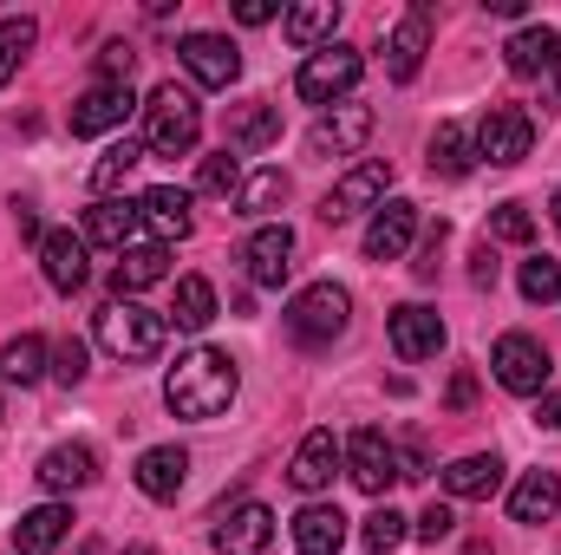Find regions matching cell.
Masks as SVG:
<instances>
[{"mask_svg": "<svg viewBox=\"0 0 561 555\" xmlns=\"http://www.w3.org/2000/svg\"><path fill=\"white\" fill-rule=\"evenodd\" d=\"M236 393H242V373H236V360H229L222 347H190V353L163 373V406L176 418H190V424L222 418L236 406Z\"/></svg>", "mask_w": 561, "mask_h": 555, "instance_id": "6da1fadb", "label": "cell"}, {"mask_svg": "<svg viewBox=\"0 0 561 555\" xmlns=\"http://www.w3.org/2000/svg\"><path fill=\"white\" fill-rule=\"evenodd\" d=\"M196 138H203V105H196V92H183L176 79L157 86L150 105H144V157H190Z\"/></svg>", "mask_w": 561, "mask_h": 555, "instance_id": "7a4b0ae2", "label": "cell"}, {"mask_svg": "<svg viewBox=\"0 0 561 555\" xmlns=\"http://www.w3.org/2000/svg\"><path fill=\"white\" fill-rule=\"evenodd\" d=\"M92 333H99V347H105L112 360L138 366V360H157V353H163L170 314H150V307H138V301H112V307H99Z\"/></svg>", "mask_w": 561, "mask_h": 555, "instance_id": "3957f363", "label": "cell"}, {"mask_svg": "<svg viewBox=\"0 0 561 555\" xmlns=\"http://www.w3.org/2000/svg\"><path fill=\"white\" fill-rule=\"evenodd\" d=\"M346 320H353V294L340 281H313V287H300L287 301V333L300 347H333L346 333Z\"/></svg>", "mask_w": 561, "mask_h": 555, "instance_id": "277c9868", "label": "cell"}, {"mask_svg": "<svg viewBox=\"0 0 561 555\" xmlns=\"http://www.w3.org/2000/svg\"><path fill=\"white\" fill-rule=\"evenodd\" d=\"M359 72H366L359 46H340V39H333V46H320V53H307V59H300L294 92H300L307 105H340V99H353Z\"/></svg>", "mask_w": 561, "mask_h": 555, "instance_id": "5b68a950", "label": "cell"}, {"mask_svg": "<svg viewBox=\"0 0 561 555\" xmlns=\"http://www.w3.org/2000/svg\"><path fill=\"white\" fill-rule=\"evenodd\" d=\"M490 373H496L503 393H516V399H542L549 380H556V360H549V347H542L536 333H503L496 353H490Z\"/></svg>", "mask_w": 561, "mask_h": 555, "instance_id": "8992f818", "label": "cell"}, {"mask_svg": "<svg viewBox=\"0 0 561 555\" xmlns=\"http://www.w3.org/2000/svg\"><path fill=\"white\" fill-rule=\"evenodd\" d=\"M536 150V118L523 105H490L483 125H477V157L496 163V170H516L523 157Z\"/></svg>", "mask_w": 561, "mask_h": 555, "instance_id": "52a82bcc", "label": "cell"}, {"mask_svg": "<svg viewBox=\"0 0 561 555\" xmlns=\"http://www.w3.org/2000/svg\"><path fill=\"white\" fill-rule=\"evenodd\" d=\"M386 190H392V163H386V157H366V163H353V170L327 190L320 216H327V223H346V216H359V209H379Z\"/></svg>", "mask_w": 561, "mask_h": 555, "instance_id": "ba28073f", "label": "cell"}, {"mask_svg": "<svg viewBox=\"0 0 561 555\" xmlns=\"http://www.w3.org/2000/svg\"><path fill=\"white\" fill-rule=\"evenodd\" d=\"M340 464H346V477H353L366 497H386V484L399 477V444H392L379 424H359V431L346 438V457H340Z\"/></svg>", "mask_w": 561, "mask_h": 555, "instance_id": "9c48e42d", "label": "cell"}, {"mask_svg": "<svg viewBox=\"0 0 561 555\" xmlns=\"http://www.w3.org/2000/svg\"><path fill=\"white\" fill-rule=\"evenodd\" d=\"M366 138H373V105H359V99H340V105H327V112L313 118L307 150H313V157H353Z\"/></svg>", "mask_w": 561, "mask_h": 555, "instance_id": "30bf717a", "label": "cell"}, {"mask_svg": "<svg viewBox=\"0 0 561 555\" xmlns=\"http://www.w3.org/2000/svg\"><path fill=\"white\" fill-rule=\"evenodd\" d=\"M176 59H183V72H190L196 86H209V92H222V86L242 79V53H236V39H222V33H183Z\"/></svg>", "mask_w": 561, "mask_h": 555, "instance_id": "8fae6325", "label": "cell"}, {"mask_svg": "<svg viewBox=\"0 0 561 555\" xmlns=\"http://www.w3.org/2000/svg\"><path fill=\"white\" fill-rule=\"evenodd\" d=\"M131 86H92L72 99V138H105V132H125L131 118Z\"/></svg>", "mask_w": 561, "mask_h": 555, "instance_id": "7c38bea8", "label": "cell"}, {"mask_svg": "<svg viewBox=\"0 0 561 555\" xmlns=\"http://www.w3.org/2000/svg\"><path fill=\"white\" fill-rule=\"evenodd\" d=\"M242 269L255 287H280L287 269H294V229L287 223H262L249 242H242Z\"/></svg>", "mask_w": 561, "mask_h": 555, "instance_id": "4fadbf2b", "label": "cell"}, {"mask_svg": "<svg viewBox=\"0 0 561 555\" xmlns=\"http://www.w3.org/2000/svg\"><path fill=\"white\" fill-rule=\"evenodd\" d=\"M412 236H419V203L392 196V203H379L373 223H366V256H373V262H399V256L412 249Z\"/></svg>", "mask_w": 561, "mask_h": 555, "instance_id": "5bb4252c", "label": "cell"}, {"mask_svg": "<svg viewBox=\"0 0 561 555\" xmlns=\"http://www.w3.org/2000/svg\"><path fill=\"white\" fill-rule=\"evenodd\" d=\"M386 333H392V353H399V360H437V347H444V320H437V307H419V301L392 307Z\"/></svg>", "mask_w": 561, "mask_h": 555, "instance_id": "9a60e30c", "label": "cell"}, {"mask_svg": "<svg viewBox=\"0 0 561 555\" xmlns=\"http://www.w3.org/2000/svg\"><path fill=\"white\" fill-rule=\"evenodd\" d=\"M424 53H431V7H412L392 33H386V72L399 79V86H412L424 66Z\"/></svg>", "mask_w": 561, "mask_h": 555, "instance_id": "2e32d148", "label": "cell"}, {"mask_svg": "<svg viewBox=\"0 0 561 555\" xmlns=\"http://www.w3.org/2000/svg\"><path fill=\"white\" fill-rule=\"evenodd\" d=\"M340 457H346V451H340V438L320 424V431H307V438H300V451H294V464H287V484L313 497V490H327V484H333Z\"/></svg>", "mask_w": 561, "mask_h": 555, "instance_id": "e0dca14e", "label": "cell"}, {"mask_svg": "<svg viewBox=\"0 0 561 555\" xmlns=\"http://www.w3.org/2000/svg\"><path fill=\"white\" fill-rule=\"evenodd\" d=\"M268 543H275V510L268 503H242L216 530V555H268Z\"/></svg>", "mask_w": 561, "mask_h": 555, "instance_id": "ac0fdd59", "label": "cell"}, {"mask_svg": "<svg viewBox=\"0 0 561 555\" xmlns=\"http://www.w3.org/2000/svg\"><path fill=\"white\" fill-rule=\"evenodd\" d=\"M39 269H46V281H53L59 294H79V287L92 281V262H85V236H72V229H53V236L39 242Z\"/></svg>", "mask_w": 561, "mask_h": 555, "instance_id": "d6986e66", "label": "cell"}, {"mask_svg": "<svg viewBox=\"0 0 561 555\" xmlns=\"http://www.w3.org/2000/svg\"><path fill=\"white\" fill-rule=\"evenodd\" d=\"M138 216L157 229V242H163V249H170V242H183V236L196 229V216H190V190H176V183L144 190V196H138Z\"/></svg>", "mask_w": 561, "mask_h": 555, "instance_id": "ffe728a7", "label": "cell"}, {"mask_svg": "<svg viewBox=\"0 0 561 555\" xmlns=\"http://www.w3.org/2000/svg\"><path fill=\"white\" fill-rule=\"evenodd\" d=\"M138 229H144V216H138V203H118V196H105V203H92L85 209V249L99 242V249H131L138 242Z\"/></svg>", "mask_w": 561, "mask_h": 555, "instance_id": "44dd1931", "label": "cell"}, {"mask_svg": "<svg viewBox=\"0 0 561 555\" xmlns=\"http://www.w3.org/2000/svg\"><path fill=\"white\" fill-rule=\"evenodd\" d=\"M131 477H138V490L150 497V503H170V497L183 490V477H190V451H176V444H150Z\"/></svg>", "mask_w": 561, "mask_h": 555, "instance_id": "7402d4cb", "label": "cell"}, {"mask_svg": "<svg viewBox=\"0 0 561 555\" xmlns=\"http://www.w3.org/2000/svg\"><path fill=\"white\" fill-rule=\"evenodd\" d=\"M33 477H39L53 497H59V490H85V484L99 477V451H92V444H53Z\"/></svg>", "mask_w": 561, "mask_h": 555, "instance_id": "603a6c76", "label": "cell"}, {"mask_svg": "<svg viewBox=\"0 0 561 555\" xmlns=\"http://www.w3.org/2000/svg\"><path fill=\"white\" fill-rule=\"evenodd\" d=\"M170 275V249L163 242H131L118 262H112V287H118V301H131L144 287H157V281Z\"/></svg>", "mask_w": 561, "mask_h": 555, "instance_id": "cb8c5ba5", "label": "cell"}, {"mask_svg": "<svg viewBox=\"0 0 561 555\" xmlns=\"http://www.w3.org/2000/svg\"><path fill=\"white\" fill-rule=\"evenodd\" d=\"M66 536H72V510L66 503H39V510H26L13 523V550L20 555H53Z\"/></svg>", "mask_w": 561, "mask_h": 555, "instance_id": "d4e9b609", "label": "cell"}, {"mask_svg": "<svg viewBox=\"0 0 561 555\" xmlns=\"http://www.w3.org/2000/svg\"><path fill=\"white\" fill-rule=\"evenodd\" d=\"M496 484H503V457H496V451H470V457H457V464L444 471V497H457V503L496 497Z\"/></svg>", "mask_w": 561, "mask_h": 555, "instance_id": "484cf974", "label": "cell"}, {"mask_svg": "<svg viewBox=\"0 0 561 555\" xmlns=\"http://www.w3.org/2000/svg\"><path fill=\"white\" fill-rule=\"evenodd\" d=\"M340 543H346V517L333 503H307L294 517V555H340Z\"/></svg>", "mask_w": 561, "mask_h": 555, "instance_id": "4316f807", "label": "cell"}, {"mask_svg": "<svg viewBox=\"0 0 561 555\" xmlns=\"http://www.w3.org/2000/svg\"><path fill=\"white\" fill-rule=\"evenodd\" d=\"M280 138V112L268 99H249V105H236L229 112V150L242 157V150H268Z\"/></svg>", "mask_w": 561, "mask_h": 555, "instance_id": "83f0119b", "label": "cell"}, {"mask_svg": "<svg viewBox=\"0 0 561 555\" xmlns=\"http://www.w3.org/2000/svg\"><path fill=\"white\" fill-rule=\"evenodd\" d=\"M561 510V477L556 471H529L516 490H510V517L516 523H549Z\"/></svg>", "mask_w": 561, "mask_h": 555, "instance_id": "f1b7e54d", "label": "cell"}, {"mask_svg": "<svg viewBox=\"0 0 561 555\" xmlns=\"http://www.w3.org/2000/svg\"><path fill=\"white\" fill-rule=\"evenodd\" d=\"M287 39L300 46V53H320V46H333V26H340V7L333 0H307V7H294L287 20Z\"/></svg>", "mask_w": 561, "mask_h": 555, "instance_id": "f546056e", "label": "cell"}, {"mask_svg": "<svg viewBox=\"0 0 561 555\" xmlns=\"http://www.w3.org/2000/svg\"><path fill=\"white\" fill-rule=\"evenodd\" d=\"M556 33L549 26H523V33H510V46H503V59H510V72L516 79H536V72H549L556 66Z\"/></svg>", "mask_w": 561, "mask_h": 555, "instance_id": "4dcf8cb0", "label": "cell"}, {"mask_svg": "<svg viewBox=\"0 0 561 555\" xmlns=\"http://www.w3.org/2000/svg\"><path fill=\"white\" fill-rule=\"evenodd\" d=\"M470 163H477V138L444 118V125L431 132V177H450V183H457V177H470Z\"/></svg>", "mask_w": 561, "mask_h": 555, "instance_id": "1f68e13d", "label": "cell"}, {"mask_svg": "<svg viewBox=\"0 0 561 555\" xmlns=\"http://www.w3.org/2000/svg\"><path fill=\"white\" fill-rule=\"evenodd\" d=\"M170 320L183 327V333H203L209 320H216V287L203 275H183L176 281V307H170Z\"/></svg>", "mask_w": 561, "mask_h": 555, "instance_id": "d6a6232c", "label": "cell"}, {"mask_svg": "<svg viewBox=\"0 0 561 555\" xmlns=\"http://www.w3.org/2000/svg\"><path fill=\"white\" fill-rule=\"evenodd\" d=\"M39 373H46V340L39 333H20V340L0 347V380L7 386H33Z\"/></svg>", "mask_w": 561, "mask_h": 555, "instance_id": "836d02e7", "label": "cell"}, {"mask_svg": "<svg viewBox=\"0 0 561 555\" xmlns=\"http://www.w3.org/2000/svg\"><path fill=\"white\" fill-rule=\"evenodd\" d=\"M138 163H144V138H118V144H105V157L92 163V190H99V203H105V196H112V190H118V183H125V177H131Z\"/></svg>", "mask_w": 561, "mask_h": 555, "instance_id": "e575fe53", "label": "cell"}, {"mask_svg": "<svg viewBox=\"0 0 561 555\" xmlns=\"http://www.w3.org/2000/svg\"><path fill=\"white\" fill-rule=\"evenodd\" d=\"M275 203H287V177H280V170H255V177H242V190H236V216H268Z\"/></svg>", "mask_w": 561, "mask_h": 555, "instance_id": "d590c367", "label": "cell"}, {"mask_svg": "<svg viewBox=\"0 0 561 555\" xmlns=\"http://www.w3.org/2000/svg\"><path fill=\"white\" fill-rule=\"evenodd\" d=\"M196 190H209V196H236L242 190V157L222 144V150H209L203 163H196Z\"/></svg>", "mask_w": 561, "mask_h": 555, "instance_id": "8d00e7d4", "label": "cell"}, {"mask_svg": "<svg viewBox=\"0 0 561 555\" xmlns=\"http://www.w3.org/2000/svg\"><path fill=\"white\" fill-rule=\"evenodd\" d=\"M33 39H39V26L26 20V13H13V20H0V86L20 72V59L33 53Z\"/></svg>", "mask_w": 561, "mask_h": 555, "instance_id": "74e56055", "label": "cell"}, {"mask_svg": "<svg viewBox=\"0 0 561 555\" xmlns=\"http://www.w3.org/2000/svg\"><path fill=\"white\" fill-rule=\"evenodd\" d=\"M523 301H529V307L561 301V262L556 256H529V262H523Z\"/></svg>", "mask_w": 561, "mask_h": 555, "instance_id": "f35d334b", "label": "cell"}, {"mask_svg": "<svg viewBox=\"0 0 561 555\" xmlns=\"http://www.w3.org/2000/svg\"><path fill=\"white\" fill-rule=\"evenodd\" d=\"M359 536H366V550H373V555H392L399 543H405V536H412V523H405L399 510H373Z\"/></svg>", "mask_w": 561, "mask_h": 555, "instance_id": "ab89813d", "label": "cell"}, {"mask_svg": "<svg viewBox=\"0 0 561 555\" xmlns=\"http://www.w3.org/2000/svg\"><path fill=\"white\" fill-rule=\"evenodd\" d=\"M490 236H496V242H516V249H523V242L536 236V216H529L523 203H496V216H490Z\"/></svg>", "mask_w": 561, "mask_h": 555, "instance_id": "60d3db41", "label": "cell"}, {"mask_svg": "<svg viewBox=\"0 0 561 555\" xmlns=\"http://www.w3.org/2000/svg\"><path fill=\"white\" fill-rule=\"evenodd\" d=\"M131 66H138V53L125 39H105L99 46V86H131Z\"/></svg>", "mask_w": 561, "mask_h": 555, "instance_id": "b9f144b4", "label": "cell"}, {"mask_svg": "<svg viewBox=\"0 0 561 555\" xmlns=\"http://www.w3.org/2000/svg\"><path fill=\"white\" fill-rule=\"evenodd\" d=\"M53 380L59 386H79L85 380V340H59L53 347Z\"/></svg>", "mask_w": 561, "mask_h": 555, "instance_id": "7bdbcfd3", "label": "cell"}, {"mask_svg": "<svg viewBox=\"0 0 561 555\" xmlns=\"http://www.w3.org/2000/svg\"><path fill=\"white\" fill-rule=\"evenodd\" d=\"M450 530H457V517H450V503H431V510H424L419 523H412V536H419V543H444Z\"/></svg>", "mask_w": 561, "mask_h": 555, "instance_id": "ee69618b", "label": "cell"}, {"mask_svg": "<svg viewBox=\"0 0 561 555\" xmlns=\"http://www.w3.org/2000/svg\"><path fill=\"white\" fill-rule=\"evenodd\" d=\"M470 281H477V287H496V249H490V242H477V256H470Z\"/></svg>", "mask_w": 561, "mask_h": 555, "instance_id": "f6af8a7d", "label": "cell"}, {"mask_svg": "<svg viewBox=\"0 0 561 555\" xmlns=\"http://www.w3.org/2000/svg\"><path fill=\"white\" fill-rule=\"evenodd\" d=\"M437 242H444V223H437V229H431V236H424V249H419V262H412V269H419L424 281L437 275Z\"/></svg>", "mask_w": 561, "mask_h": 555, "instance_id": "bcb514c9", "label": "cell"}, {"mask_svg": "<svg viewBox=\"0 0 561 555\" xmlns=\"http://www.w3.org/2000/svg\"><path fill=\"white\" fill-rule=\"evenodd\" d=\"M236 20H242V26H268V20H275V0H242Z\"/></svg>", "mask_w": 561, "mask_h": 555, "instance_id": "7dc6e473", "label": "cell"}, {"mask_svg": "<svg viewBox=\"0 0 561 555\" xmlns=\"http://www.w3.org/2000/svg\"><path fill=\"white\" fill-rule=\"evenodd\" d=\"M536 424H542V431H561V393H542V399H536Z\"/></svg>", "mask_w": 561, "mask_h": 555, "instance_id": "c3c4849f", "label": "cell"}, {"mask_svg": "<svg viewBox=\"0 0 561 555\" xmlns=\"http://www.w3.org/2000/svg\"><path fill=\"white\" fill-rule=\"evenodd\" d=\"M399 477H405V484H419V477H424V451H419V444H405V451H399Z\"/></svg>", "mask_w": 561, "mask_h": 555, "instance_id": "681fc988", "label": "cell"}, {"mask_svg": "<svg viewBox=\"0 0 561 555\" xmlns=\"http://www.w3.org/2000/svg\"><path fill=\"white\" fill-rule=\"evenodd\" d=\"M470 399H477V380H470V373H457V380H450V406H457V412H463V406H470Z\"/></svg>", "mask_w": 561, "mask_h": 555, "instance_id": "f907efd6", "label": "cell"}, {"mask_svg": "<svg viewBox=\"0 0 561 555\" xmlns=\"http://www.w3.org/2000/svg\"><path fill=\"white\" fill-rule=\"evenodd\" d=\"M549 216H556V229H561V190H556V196H549Z\"/></svg>", "mask_w": 561, "mask_h": 555, "instance_id": "816d5d0a", "label": "cell"}, {"mask_svg": "<svg viewBox=\"0 0 561 555\" xmlns=\"http://www.w3.org/2000/svg\"><path fill=\"white\" fill-rule=\"evenodd\" d=\"M549 72H556V92H561V46H556V66H549Z\"/></svg>", "mask_w": 561, "mask_h": 555, "instance_id": "f5cc1de1", "label": "cell"}, {"mask_svg": "<svg viewBox=\"0 0 561 555\" xmlns=\"http://www.w3.org/2000/svg\"><path fill=\"white\" fill-rule=\"evenodd\" d=\"M125 555H157V550H144V543H138V550H125Z\"/></svg>", "mask_w": 561, "mask_h": 555, "instance_id": "db71d44e", "label": "cell"}]
</instances>
